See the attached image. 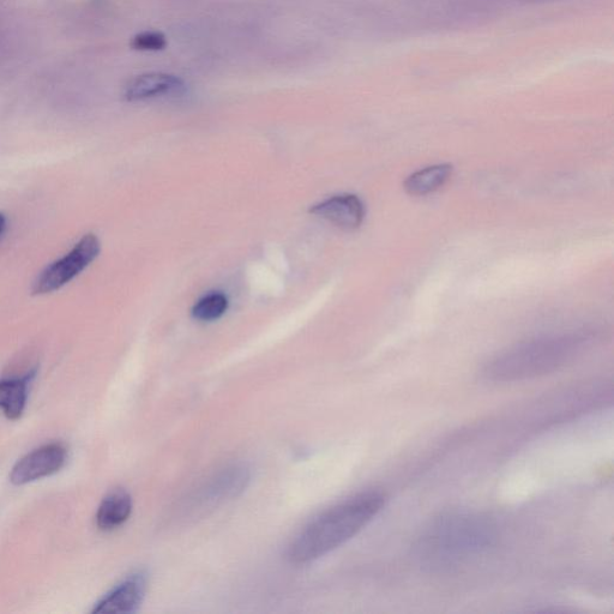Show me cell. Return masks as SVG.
<instances>
[{
  "label": "cell",
  "instance_id": "6da1fadb",
  "mask_svg": "<svg viewBox=\"0 0 614 614\" xmlns=\"http://www.w3.org/2000/svg\"><path fill=\"white\" fill-rule=\"evenodd\" d=\"M497 540L490 517L453 511L431 521L414 544V556L431 571L451 570L489 551Z\"/></svg>",
  "mask_w": 614,
  "mask_h": 614
},
{
  "label": "cell",
  "instance_id": "8fae6325",
  "mask_svg": "<svg viewBox=\"0 0 614 614\" xmlns=\"http://www.w3.org/2000/svg\"><path fill=\"white\" fill-rule=\"evenodd\" d=\"M453 174V166L439 164L423 168L409 176L405 189L412 196H426L441 189Z\"/></svg>",
  "mask_w": 614,
  "mask_h": 614
},
{
  "label": "cell",
  "instance_id": "5bb4252c",
  "mask_svg": "<svg viewBox=\"0 0 614 614\" xmlns=\"http://www.w3.org/2000/svg\"><path fill=\"white\" fill-rule=\"evenodd\" d=\"M131 46L136 51L158 52L164 50L167 46V40L166 36L161 32L149 30V32H142L134 36Z\"/></svg>",
  "mask_w": 614,
  "mask_h": 614
},
{
  "label": "cell",
  "instance_id": "9a60e30c",
  "mask_svg": "<svg viewBox=\"0 0 614 614\" xmlns=\"http://www.w3.org/2000/svg\"><path fill=\"white\" fill-rule=\"evenodd\" d=\"M6 221L3 214H0V236H2L5 230Z\"/></svg>",
  "mask_w": 614,
  "mask_h": 614
},
{
  "label": "cell",
  "instance_id": "7a4b0ae2",
  "mask_svg": "<svg viewBox=\"0 0 614 614\" xmlns=\"http://www.w3.org/2000/svg\"><path fill=\"white\" fill-rule=\"evenodd\" d=\"M594 330L582 329L517 343L496 355L484 367V377L495 383L527 381L563 369L598 341Z\"/></svg>",
  "mask_w": 614,
  "mask_h": 614
},
{
  "label": "cell",
  "instance_id": "52a82bcc",
  "mask_svg": "<svg viewBox=\"0 0 614 614\" xmlns=\"http://www.w3.org/2000/svg\"><path fill=\"white\" fill-rule=\"evenodd\" d=\"M148 589V575L138 571L124 580L95 605L93 613H134L140 609Z\"/></svg>",
  "mask_w": 614,
  "mask_h": 614
},
{
  "label": "cell",
  "instance_id": "30bf717a",
  "mask_svg": "<svg viewBox=\"0 0 614 614\" xmlns=\"http://www.w3.org/2000/svg\"><path fill=\"white\" fill-rule=\"evenodd\" d=\"M132 513V498L125 490H114L100 504L96 525L101 531L110 532L123 526Z\"/></svg>",
  "mask_w": 614,
  "mask_h": 614
},
{
  "label": "cell",
  "instance_id": "277c9868",
  "mask_svg": "<svg viewBox=\"0 0 614 614\" xmlns=\"http://www.w3.org/2000/svg\"><path fill=\"white\" fill-rule=\"evenodd\" d=\"M100 250L98 237L86 234L68 255L52 263L38 276L34 281L32 293L34 296H44L58 291L89 267L90 263L98 258Z\"/></svg>",
  "mask_w": 614,
  "mask_h": 614
},
{
  "label": "cell",
  "instance_id": "7c38bea8",
  "mask_svg": "<svg viewBox=\"0 0 614 614\" xmlns=\"http://www.w3.org/2000/svg\"><path fill=\"white\" fill-rule=\"evenodd\" d=\"M28 378L0 381V409L10 420L21 418L28 399Z\"/></svg>",
  "mask_w": 614,
  "mask_h": 614
},
{
  "label": "cell",
  "instance_id": "8992f818",
  "mask_svg": "<svg viewBox=\"0 0 614 614\" xmlns=\"http://www.w3.org/2000/svg\"><path fill=\"white\" fill-rule=\"evenodd\" d=\"M250 481V469L246 465H233L221 469L207 484L197 491V507L206 510L212 505L219 504L228 499L237 497L242 493Z\"/></svg>",
  "mask_w": 614,
  "mask_h": 614
},
{
  "label": "cell",
  "instance_id": "ba28073f",
  "mask_svg": "<svg viewBox=\"0 0 614 614\" xmlns=\"http://www.w3.org/2000/svg\"><path fill=\"white\" fill-rule=\"evenodd\" d=\"M310 213L345 231L357 230L365 219V206L360 198L351 194L337 195L316 204Z\"/></svg>",
  "mask_w": 614,
  "mask_h": 614
},
{
  "label": "cell",
  "instance_id": "5b68a950",
  "mask_svg": "<svg viewBox=\"0 0 614 614\" xmlns=\"http://www.w3.org/2000/svg\"><path fill=\"white\" fill-rule=\"evenodd\" d=\"M66 459H68V450L63 444H46L16 463L10 474L11 483L24 485L50 477L64 467Z\"/></svg>",
  "mask_w": 614,
  "mask_h": 614
},
{
  "label": "cell",
  "instance_id": "3957f363",
  "mask_svg": "<svg viewBox=\"0 0 614 614\" xmlns=\"http://www.w3.org/2000/svg\"><path fill=\"white\" fill-rule=\"evenodd\" d=\"M387 503L382 491L358 493L324 511L293 539L287 558L293 564H306L328 555L347 543L369 525Z\"/></svg>",
  "mask_w": 614,
  "mask_h": 614
},
{
  "label": "cell",
  "instance_id": "9c48e42d",
  "mask_svg": "<svg viewBox=\"0 0 614 614\" xmlns=\"http://www.w3.org/2000/svg\"><path fill=\"white\" fill-rule=\"evenodd\" d=\"M185 83L178 76L164 74V72H150L137 76L125 88V99L129 101H142L178 94L183 92Z\"/></svg>",
  "mask_w": 614,
  "mask_h": 614
},
{
  "label": "cell",
  "instance_id": "4fadbf2b",
  "mask_svg": "<svg viewBox=\"0 0 614 614\" xmlns=\"http://www.w3.org/2000/svg\"><path fill=\"white\" fill-rule=\"evenodd\" d=\"M227 309L228 300L224 294L212 293L198 300L194 309H192V316L197 321L213 322L224 316Z\"/></svg>",
  "mask_w": 614,
  "mask_h": 614
}]
</instances>
